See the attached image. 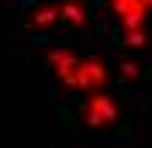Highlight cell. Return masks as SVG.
I'll use <instances>...</instances> for the list:
<instances>
[{
    "label": "cell",
    "instance_id": "8992f818",
    "mask_svg": "<svg viewBox=\"0 0 152 148\" xmlns=\"http://www.w3.org/2000/svg\"><path fill=\"white\" fill-rule=\"evenodd\" d=\"M145 41H149L145 31H124V35H121V45H128V48H142Z\"/></svg>",
    "mask_w": 152,
    "mask_h": 148
},
{
    "label": "cell",
    "instance_id": "3957f363",
    "mask_svg": "<svg viewBox=\"0 0 152 148\" xmlns=\"http://www.w3.org/2000/svg\"><path fill=\"white\" fill-rule=\"evenodd\" d=\"M107 10H111V17L118 21V28L124 35V31H145L152 4H145V0H114V4H107Z\"/></svg>",
    "mask_w": 152,
    "mask_h": 148
},
{
    "label": "cell",
    "instance_id": "277c9868",
    "mask_svg": "<svg viewBox=\"0 0 152 148\" xmlns=\"http://www.w3.org/2000/svg\"><path fill=\"white\" fill-rule=\"evenodd\" d=\"M28 24L38 31H52L62 24V10H59V4H38V7H31L28 14Z\"/></svg>",
    "mask_w": 152,
    "mask_h": 148
},
{
    "label": "cell",
    "instance_id": "6da1fadb",
    "mask_svg": "<svg viewBox=\"0 0 152 148\" xmlns=\"http://www.w3.org/2000/svg\"><path fill=\"white\" fill-rule=\"evenodd\" d=\"M107 83H111V69H107V62L97 59V55H83V62L76 65V73L69 76L62 86H66L69 93H80V100H86V96L107 93Z\"/></svg>",
    "mask_w": 152,
    "mask_h": 148
},
{
    "label": "cell",
    "instance_id": "7a4b0ae2",
    "mask_svg": "<svg viewBox=\"0 0 152 148\" xmlns=\"http://www.w3.org/2000/svg\"><path fill=\"white\" fill-rule=\"evenodd\" d=\"M76 110H80V120H83L86 128H111L121 117V103L114 100L111 93H97V96L80 100Z\"/></svg>",
    "mask_w": 152,
    "mask_h": 148
},
{
    "label": "cell",
    "instance_id": "5b68a950",
    "mask_svg": "<svg viewBox=\"0 0 152 148\" xmlns=\"http://www.w3.org/2000/svg\"><path fill=\"white\" fill-rule=\"evenodd\" d=\"M59 10H62V24H86L90 21V7L86 4H76V0H66V4H59Z\"/></svg>",
    "mask_w": 152,
    "mask_h": 148
}]
</instances>
